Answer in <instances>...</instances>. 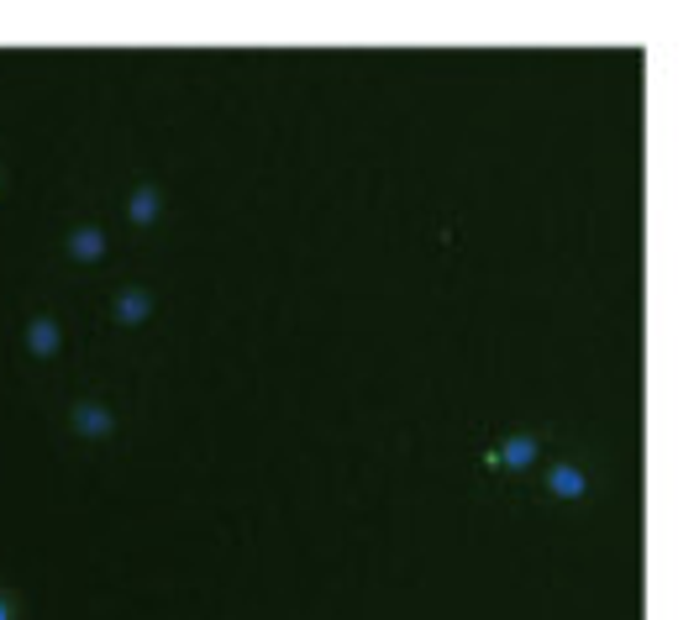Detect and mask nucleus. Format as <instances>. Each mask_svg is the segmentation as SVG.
Returning a JSON list of instances; mask_svg holds the SVG:
<instances>
[{"mask_svg":"<svg viewBox=\"0 0 699 620\" xmlns=\"http://www.w3.org/2000/svg\"><path fill=\"white\" fill-rule=\"evenodd\" d=\"M536 457H542V431H515V436H506V442H495V447H489V468L526 474Z\"/></svg>","mask_w":699,"mask_h":620,"instance_id":"f257e3e1","label":"nucleus"},{"mask_svg":"<svg viewBox=\"0 0 699 620\" xmlns=\"http://www.w3.org/2000/svg\"><path fill=\"white\" fill-rule=\"evenodd\" d=\"M111 321H116L121 332H143L147 321H153V289H143V285L116 289V300H111Z\"/></svg>","mask_w":699,"mask_h":620,"instance_id":"f03ea898","label":"nucleus"},{"mask_svg":"<svg viewBox=\"0 0 699 620\" xmlns=\"http://www.w3.org/2000/svg\"><path fill=\"white\" fill-rule=\"evenodd\" d=\"M69 431L79 442H106L111 431H116V416L100 406V400H74L69 406Z\"/></svg>","mask_w":699,"mask_h":620,"instance_id":"7ed1b4c3","label":"nucleus"},{"mask_svg":"<svg viewBox=\"0 0 699 620\" xmlns=\"http://www.w3.org/2000/svg\"><path fill=\"white\" fill-rule=\"evenodd\" d=\"M542 489H547V500H584L589 495V474H584L579 463L557 457V463H547V474H542Z\"/></svg>","mask_w":699,"mask_h":620,"instance_id":"20e7f679","label":"nucleus"},{"mask_svg":"<svg viewBox=\"0 0 699 620\" xmlns=\"http://www.w3.org/2000/svg\"><path fill=\"white\" fill-rule=\"evenodd\" d=\"M58 347H64L58 321H53V315H32V321H26V353L48 363V358H58Z\"/></svg>","mask_w":699,"mask_h":620,"instance_id":"39448f33","label":"nucleus"},{"mask_svg":"<svg viewBox=\"0 0 699 620\" xmlns=\"http://www.w3.org/2000/svg\"><path fill=\"white\" fill-rule=\"evenodd\" d=\"M64 247H69L74 263H100L106 258V232H100L96 221H85V226H74L69 237H64Z\"/></svg>","mask_w":699,"mask_h":620,"instance_id":"423d86ee","label":"nucleus"},{"mask_svg":"<svg viewBox=\"0 0 699 620\" xmlns=\"http://www.w3.org/2000/svg\"><path fill=\"white\" fill-rule=\"evenodd\" d=\"M126 215H132V226H153L164 215V190L158 185H137L132 200H126Z\"/></svg>","mask_w":699,"mask_h":620,"instance_id":"0eeeda50","label":"nucleus"},{"mask_svg":"<svg viewBox=\"0 0 699 620\" xmlns=\"http://www.w3.org/2000/svg\"><path fill=\"white\" fill-rule=\"evenodd\" d=\"M0 620H16V605H11V595L0 589Z\"/></svg>","mask_w":699,"mask_h":620,"instance_id":"6e6552de","label":"nucleus"}]
</instances>
